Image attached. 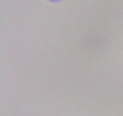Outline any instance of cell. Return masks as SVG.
I'll list each match as a JSON object with an SVG mask.
<instances>
[{
	"label": "cell",
	"mask_w": 123,
	"mask_h": 116,
	"mask_svg": "<svg viewBox=\"0 0 123 116\" xmlns=\"http://www.w3.org/2000/svg\"><path fill=\"white\" fill-rule=\"evenodd\" d=\"M49 1H60V0H49Z\"/></svg>",
	"instance_id": "obj_1"
}]
</instances>
